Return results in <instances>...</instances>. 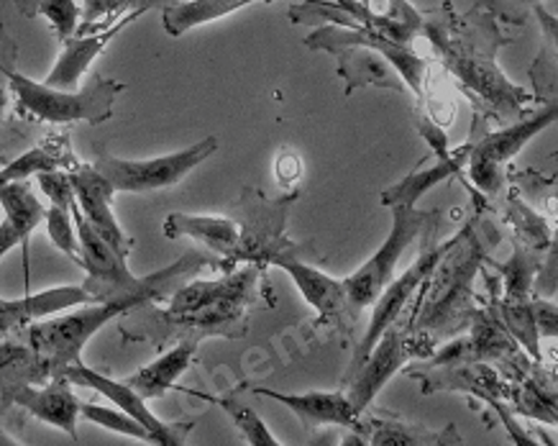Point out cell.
<instances>
[{
    "instance_id": "603a6c76",
    "label": "cell",
    "mask_w": 558,
    "mask_h": 446,
    "mask_svg": "<svg viewBox=\"0 0 558 446\" xmlns=\"http://www.w3.org/2000/svg\"><path fill=\"white\" fill-rule=\"evenodd\" d=\"M356 431L364 436H372V444L385 446H436V444H461L457 429L449 426L446 431H430L423 426H410V423L392 419H359Z\"/></svg>"
},
{
    "instance_id": "74e56055",
    "label": "cell",
    "mask_w": 558,
    "mask_h": 446,
    "mask_svg": "<svg viewBox=\"0 0 558 446\" xmlns=\"http://www.w3.org/2000/svg\"><path fill=\"white\" fill-rule=\"evenodd\" d=\"M21 244V233L13 229V224L9 221V218H3V221H0V260L5 257V254H9L13 246H19Z\"/></svg>"
},
{
    "instance_id": "4fadbf2b",
    "label": "cell",
    "mask_w": 558,
    "mask_h": 446,
    "mask_svg": "<svg viewBox=\"0 0 558 446\" xmlns=\"http://www.w3.org/2000/svg\"><path fill=\"white\" fill-rule=\"evenodd\" d=\"M167 3H172V0H144L142 5H136L134 11H129L126 16L116 21V24H110L108 28H102V32L75 34L70 36V39H64L60 60H57L44 83L51 87H64V91H75L85 72L90 70V64L106 52L108 44L113 41L123 28L134 24L136 19H142L144 13H149L151 9H159V5L165 9Z\"/></svg>"
},
{
    "instance_id": "cb8c5ba5",
    "label": "cell",
    "mask_w": 558,
    "mask_h": 446,
    "mask_svg": "<svg viewBox=\"0 0 558 446\" xmlns=\"http://www.w3.org/2000/svg\"><path fill=\"white\" fill-rule=\"evenodd\" d=\"M0 206L5 210V218L13 224V229L21 233V250H24V265H26V285H28V239L36 226L44 221L47 208L41 206L39 197L28 188L26 180H11L0 182Z\"/></svg>"
},
{
    "instance_id": "d6a6232c",
    "label": "cell",
    "mask_w": 558,
    "mask_h": 446,
    "mask_svg": "<svg viewBox=\"0 0 558 446\" xmlns=\"http://www.w3.org/2000/svg\"><path fill=\"white\" fill-rule=\"evenodd\" d=\"M510 218H512V224H515V229L523 231L527 244H533L535 252L543 250V244H546V239H548V229H546V224H543L541 216H535L531 208L523 206V203L510 201Z\"/></svg>"
},
{
    "instance_id": "9c48e42d",
    "label": "cell",
    "mask_w": 558,
    "mask_h": 446,
    "mask_svg": "<svg viewBox=\"0 0 558 446\" xmlns=\"http://www.w3.org/2000/svg\"><path fill=\"white\" fill-rule=\"evenodd\" d=\"M433 347H436V341L425 339L423 334L402 332L398 324L389 326L387 332L379 336L377 343H374V349L364 360L362 367H359L354 372V377L349 379L351 390L347 395L351 400V408H354L359 415H364V411L372 406V400L377 398L381 387L405 367L410 357H428L433 354Z\"/></svg>"
},
{
    "instance_id": "ac0fdd59",
    "label": "cell",
    "mask_w": 558,
    "mask_h": 446,
    "mask_svg": "<svg viewBox=\"0 0 558 446\" xmlns=\"http://www.w3.org/2000/svg\"><path fill=\"white\" fill-rule=\"evenodd\" d=\"M256 393L267 395V398L277 400L279 406L290 408L292 413L298 415L300 423L305 429L315 426H349L356 429V423L362 415H359L354 408H351V400L347 393H303V395H290V393H277L269 390V387H256Z\"/></svg>"
},
{
    "instance_id": "3957f363",
    "label": "cell",
    "mask_w": 558,
    "mask_h": 446,
    "mask_svg": "<svg viewBox=\"0 0 558 446\" xmlns=\"http://www.w3.org/2000/svg\"><path fill=\"white\" fill-rule=\"evenodd\" d=\"M256 269L246 267L220 280H187L167 298L165 311H151L159 339L178 334L180 339L205 336H246V305L254 301Z\"/></svg>"
},
{
    "instance_id": "8992f818",
    "label": "cell",
    "mask_w": 558,
    "mask_h": 446,
    "mask_svg": "<svg viewBox=\"0 0 558 446\" xmlns=\"http://www.w3.org/2000/svg\"><path fill=\"white\" fill-rule=\"evenodd\" d=\"M440 224L438 210H417L415 206H392V229L387 239L381 241L379 252L372 260H366L354 275L343 277V290L351 311L369 309L377 301L385 285L395 277L398 262L402 254L421 233L430 231L433 226Z\"/></svg>"
},
{
    "instance_id": "9a60e30c",
    "label": "cell",
    "mask_w": 558,
    "mask_h": 446,
    "mask_svg": "<svg viewBox=\"0 0 558 446\" xmlns=\"http://www.w3.org/2000/svg\"><path fill=\"white\" fill-rule=\"evenodd\" d=\"M3 395V400L24 408L49 426L60 429L72 442H77V421H80V400L72 393V383L68 377H51L41 385H13Z\"/></svg>"
},
{
    "instance_id": "e0dca14e",
    "label": "cell",
    "mask_w": 558,
    "mask_h": 446,
    "mask_svg": "<svg viewBox=\"0 0 558 446\" xmlns=\"http://www.w3.org/2000/svg\"><path fill=\"white\" fill-rule=\"evenodd\" d=\"M85 303H95V298L83 285H64V288L34 292V296L16 298V301L0 298V336H11L34 321L49 318L51 313L77 309Z\"/></svg>"
},
{
    "instance_id": "f1b7e54d",
    "label": "cell",
    "mask_w": 558,
    "mask_h": 446,
    "mask_svg": "<svg viewBox=\"0 0 558 446\" xmlns=\"http://www.w3.org/2000/svg\"><path fill=\"white\" fill-rule=\"evenodd\" d=\"M80 419L98 423V426L108 429V431H116V434H123V436L138 438V442L154 444V436L149 434V431H146L136 419H131L129 413H123L121 408H102V406H95V403H80Z\"/></svg>"
},
{
    "instance_id": "277c9868",
    "label": "cell",
    "mask_w": 558,
    "mask_h": 446,
    "mask_svg": "<svg viewBox=\"0 0 558 446\" xmlns=\"http://www.w3.org/2000/svg\"><path fill=\"white\" fill-rule=\"evenodd\" d=\"M9 80V93L16 98V111L26 119L44 123H106L113 116L116 98L126 91L119 80L95 77L83 91H64V87H51L47 83L21 75L16 64L5 70Z\"/></svg>"
},
{
    "instance_id": "d6986e66",
    "label": "cell",
    "mask_w": 558,
    "mask_h": 446,
    "mask_svg": "<svg viewBox=\"0 0 558 446\" xmlns=\"http://www.w3.org/2000/svg\"><path fill=\"white\" fill-rule=\"evenodd\" d=\"M165 237L182 239L190 237L208 246L210 254L236 262L241 246V226L226 216H190V214H170L165 218Z\"/></svg>"
},
{
    "instance_id": "30bf717a",
    "label": "cell",
    "mask_w": 558,
    "mask_h": 446,
    "mask_svg": "<svg viewBox=\"0 0 558 446\" xmlns=\"http://www.w3.org/2000/svg\"><path fill=\"white\" fill-rule=\"evenodd\" d=\"M556 100H550L546 108H541L531 119L505 123V129L484 134L474 146H469L466 159L474 185L482 188L487 195L499 193V188H502V172H499V167L515 157L531 138L543 134L556 121Z\"/></svg>"
},
{
    "instance_id": "2e32d148",
    "label": "cell",
    "mask_w": 558,
    "mask_h": 446,
    "mask_svg": "<svg viewBox=\"0 0 558 446\" xmlns=\"http://www.w3.org/2000/svg\"><path fill=\"white\" fill-rule=\"evenodd\" d=\"M267 262L290 275V280L298 285L300 296H303L305 301L320 313L323 321H333V324H339L343 313L351 311L343 282L336 280V277L320 273V269L305 265V262H300L298 257H292V254H284V252L271 254Z\"/></svg>"
},
{
    "instance_id": "ba28073f",
    "label": "cell",
    "mask_w": 558,
    "mask_h": 446,
    "mask_svg": "<svg viewBox=\"0 0 558 446\" xmlns=\"http://www.w3.org/2000/svg\"><path fill=\"white\" fill-rule=\"evenodd\" d=\"M410 377H415L421 383V390L425 395L436 390H461L472 393L474 398H482L489 408H495L502 419L505 429L510 431L512 438L518 444H533L525 436L523 429L515 426L505 400H510L512 385L505 383V377H499V372L492 364L484 362H449V364H428V367H415L410 370Z\"/></svg>"
},
{
    "instance_id": "836d02e7",
    "label": "cell",
    "mask_w": 558,
    "mask_h": 446,
    "mask_svg": "<svg viewBox=\"0 0 558 446\" xmlns=\"http://www.w3.org/2000/svg\"><path fill=\"white\" fill-rule=\"evenodd\" d=\"M16 41L11 39L3 24H0V121H3L5 108H9V80H5V70L16 64Z\"/></svg>"
},
{
    "instance_id": "8fae6325",
    "label": "cell",
    "mask_w": 558,
    "mask_h": 446,
    "mask_svg": "<svg viewBox=\"0 0 558 446\" xmlns=\"http://www.w3.org/2000/svg\"><path fill=\"white\" fill-rule=\"evenodd\" d=\"M444 250H446V241L428 246V250H425L421 257H417L413 265H410L405 273L398 277V280L392 277V280L385 285V290L379 292L377 301L372 303L374 311H372L369 326H366V334L362 336V341L356 343V352H354V357H351L347 383L354 377V372L362 367L366 357H369L379 336L385 334L389 326L398 324V321L402 318V313L413 305L415 292L423 288L425 280H428V275L433 273V267H436V262L440 254H444Z\"/></svg>"
},
{
    "instance_id": "44dd1931",
    "label": "cell",
    "mask_w": 558,
    "mask_h": 446,
    "mask_svg": "<svg viewBox=\"0 0 558 446\" xmlns=\"http://www.w3.org/2000/svg\"><path fill=\"white\" fill-rule=\"evenodd\" d=\"M275 0H172L161 9V24L170 36H182L190 28L220 21L248 5H269Z\"/></svg>"
},
{
    "instance_id": "5b68a950",
    "label": "cell",
    "mask_w": 558,
    "mask_h": 446,
    "mask_svg": "<svg viewBox=\"0 0 558 446\" xmlns=\"http://www.w3.org/2000/svg\"><path fill=\"white\" fill-rule=\"evenodd\" d=\"M131 311H134V305L126 301H95L85 303L83 309L68 313V316H49L34 321V324L24 326L16 334L44 362L49 377H62V370L72 362H80L85 343L90 341L102 326Z\"/></svg>"
},
{
    "instance_id": "7a4b0ae2",
    "label": "cell",
    "mask_w": 558,
    "mask_h": 446,
    "mask_svg": "<svg viewBox=\"0 0 558 446\" xmlns=\"http://www.w3.org/2000/svg\"><path fill=\"white\" fill-rule=\"evenodd\" d=\"M425 34H428L440 62L459 77L476 106L482 104L484 113L499 123L523 119L533 95L510 83L497 68L495 55L502 39L487 13L480 11V5L453 24L451 21H433L425 26Z\"/></svg>"
},
{
    "instance_id": "e575fe53",
    "label": "cell",
    "mask_w": 558,
    "mask_h": 446,
    "mask_svg": "<svg viewBox=\"0 0 558 446\" xmlns=\"http://www.w3.org/2000/svg\"><path fill=\"white\" fill-rule=\"evenodd\" d=\"M417 134H421L425 142H428L433 155H436L440 162H451V159L459 157V155H451V152H449V142H446L444 129H440L436 121H430V119H425V116H421V119H417Z\"/></svg>"
},
{
    "instance_id": "f546056e",
    "label": "cell",
    "mask_w": 558,
    "mask_h": 446,
    "mask_svg": "<svg viewBox=\"0 0 558 446\" xmlns=\"http://www.w3.org/2000/svg\"><path fill=\"white\" fill-rule=\"evenodd\" d=\"M210 400H213V403H218L226 413L231 415V421L236 423V429L246 436V444H252V446H279V438H275V434H271V431L267 429V423H264L259 415L252 411V408L239 403L236 398H213V395H210Z\"/></svg>"
},
{
    "instance_id": "d590c367",
    "label": "cell",
    "mask_w": 558,
    "mask_h": 446,
    "mask_svg": "<svg viewBox=\"0 0 558 446\" xmlns=\"http://www.w3.org/2000/svg\"><path fill=\"white\" fill-rule=\"evenodd\" d=\"M275 172H277L279 182L292 185V182H298L300 174H303V159H300L295 152H282V155L277 157Z\"/></svg>"
},
{
    "instance_id": "ffe728a7",
    "label": "cell",
    "mask_w": 558,
    "mask_h": 446,
    "mask_svg": "<svg viewBox=\"0 0 558 446\" xmlns=\"http://www.w3.org/2000/svg\"><path fill=\"white\" fill-rule=\"evenodd\" d=\"M197 339H180L170 352H165L159 360H154L151 364H146L138 372H134L129 379H123L129 387L142 395L144 400H154L167 395L174 387V383L185 375V370L193 362V357L197 352Z\"/></svg>"
},
{
    "instance_id": "7c38bea8",
    "label": "cell",
    "mask_w": 558,
    "mask_h": 446,
    "mask_svg": "<svg viewBox=\"0 0 558 446\" xmlns=\"http://www.w3.org/2000/svg\"><path fill=\"white\" fill-rule=\"evenodd\" d=\"M62 377H68L72 385L90 387V390L100 393L102 398H108L116 408H121L123 413H129L131 419H136L138 423H142V426L154 436V444H159V446L185 444L190 426H172V423L159 421L157 415L149 411V406H146V400L142 398V395H138L134 387H129L126 383H119V379L100 375V372L85 367L83 362L68 364V367L62 370Z\"/></svg>"
},
{
    "instance_id": "ab89813d",
    "label": "cell",
    "mask_w": 558,
    "mask_h": 446,
    "mask_svg": "<svg viewBox=\"0 0 558 446\" xmlns=\"http://www.w3.org/2000/svg\"><path fill=\"white\" fill-rule=\"evenodd\" d=\"M508 3L510 5H518V9H520V5H523V9H535V5H538L541 0H508Z\"/></svg>"
},
{
    "instance_id": "60d3db41",
    "label": "cell",
    "mask_w": 558,
    "mask_h": 446,
    "mask_svg": "<svg viewBox=\"0 0 558 446\" xmlns=\"http://www.w3.org/2000/svg\"><path fill=\"white\" fill-rule=\"evenodd\" d=\"M372 3V0H366V5H369Z\"/></svg>"
},
{
    "instance_id": "6da1fadb",
    "label": "cell",
    "mask_w": 558,
    "mask_h": 446,
    "mask_svg": "<svg viewBox=\"0 0 558 446\" xmlns=\"http://www.w3.org/2000/svg\"><path fill=\"white\" fill-rule=\"evenodd\" d=\"M499 241L502 233L487 214H476L464 229L446 239L444 254L421 288L423 301L413 309L410 332L430 341L464 332L476 313L474 280Z\"/></svg>"
},
{
    "instance_id": "1f68e13d",
    "label": "cell",
    "mask_w": 558,
    "mask_h": 446,
    "mask_svg": "<svg viewBox=\"0 0 558 446\" xmlns=\"http://www.w3.org/2000/svg\"><path fill=\"white\" fill-rule=\"evenodd\" d=\"M44 221H47L49 239L54 241L57 250L68 254L70 260L80 262V244H77L75 221H72V210L62 208V206H54V203H51L47 216H44Z\"/></svg>"
},
{
    "instance_id": "83f0119b",
    "label": "cell",
    "mask_w": 558,
    "mask_h": 446,
    "mask_svg": "<svg viewBox=\"0 0 558 446\" xmlns=\"http://www.w3.org/2000/svg\"><path fill=\"white\" fill-rule=\"evenodd\" d=\"M142 3L144 0H83V5H80V26L75 34L102 32V28L116 24V21Z\"/></svg>"
},
{
    "instance_id": "8d00e7d4",
    "label": "cell",
    "mask_w": 558,
    "mask_h": 446,
    "mask_svg": "<svg viewBox=\"0 0 558 446\" xmlns=\"http://www.w3.org/2000/svg\"><path fill=\"white\" fill-rule=\"evenodd\" d=\"M535 326H538L541 336H556V305L550 301H533Z\"/></svg>"
},
{
    "instance_id": "484cf974",
    "label": "cell",
    "mask_w": 558,
    "mask_h": 446,
    "mask_svg": "<svg viewBox=\"0 0 558 446\" xmlns=\"http://www.w3.org/2000/svg\"><path fill=\"white\" fill-rule=\"evenodd\" d=\"M497 318L502 321V326L508 328V334L515 339L520 347L525 349L527 357L533 362H541V334L538 326H535V313H533V301H499L495 305Z\"/></svg>"
},
{
    "instance_id": "4dcf8cb0",
    "label": "cell",
    "mask_w": 558,
    "mask_h": 446,
    "mask_svg": "<svg viewBox=\"0 0 558 446\" xmlns=\"http://www.w3.org/2000/svg\"><path fill=\"white\" fill-rule=\"evenodd\" d=\"M34 16H44L54 28L57 39L64 41L75 36L80 26V5L75 0H39L34 9Z\"/></svg>"
},
{
    "instance_id": "d4e9b609",
    "label": "cell",
    "mask_w": 558,
    "mask_h": 446,
    "mask_svg": "<svg viewBox=\"0 0 558 446\" xmlns=\"http://www.w3.org/2000/svg\"><path fill=\"white\" fill-rule=\"evenodd\" d=\"M469 157V144L464 146V152L457 159H451V162H440L436 167H430V170H421V172H410L408 178H402L398 185L381 190V197L379 203L381 206L392 208V206H415L421 197L428 193L438 185V182L449 180L451 174H459L461 167H464V159Z\"/></svg>"
},
{
    "instance_id": "4316f807",
    "label": "cell",
    "mask_w": 558,
    "mask_h": 446,
    "mask_svg": "<svg viewBox=\"0 0 558 446\" xmlns=\"http://www.w3.org/2000/svg\"><path fill=\"white\" fill-rule=\"evenodd\" d=\"M541 257L533 250L515 244L512 257L499 265V275H502L505 285V301H531V290L535 282V275L541 269Z\"/></svg>"
},
{
    "instance_id": "f35d334b",
    "label": "cell",
    "mask_w": 558,
    "mask_h": 446,
    "mask_svg": "<svg viewBox=\"0 0 558 446\" xmlns=\"http://www.w3.org/2000/svg\"><path fill=\"white\" fill-rule=\"evenodd\" d=\"M36 3H39V0H16L19 11L24 13L26 19H34V9H36Z\"/></svg>"
},
{
    "instance_id": "52a82bcc",
    "label": "cell",
    "mask_w": 558,
    "mask_h": 446,
    "mask_svg": "<svg viewBox=\"0 0 558 446\" xmlns=\"http://www.w3.org/2000/svg\"><path fill=\"white\" fill-rule=\"evenodd\" d=\"M216 152L218 138L208 136L203 142L187 146V149L154 159H121L102 152L93 167L116 190H123V193H154V190L178 185L180 180H185L197 165H203Z\"/></svg>"
},
{
    "instance_id": "7402d4cb",
    "label": "cell",
    "mask_w": 558,
    "mask_h": 446,
    "mask_svg": "<svg viewBox=\"0 0 558 446\" xmlns=\"http://www.w3.org/2000/svg\"><path fill=\"white\" fill-rule=\"evenodd\" d=\"M510 400L515 403V411L527 415V419H538L548 426H554L558 408H556V375L541 367L535 362L523 377L515 379L510 390Z\"/></svg>"
},
{
    "instance_id": "5bb4252c",
    "label": "cell",
    "mask_w": 558,
    "mask_h": 446,
    "mask_svg": "<svg viewBox=\"0 0 558 446\" xmlns=\"http://www.w3.org/2000/svg\"><path fill=\"white\" fill-rule=\"evenodd\" d=\"M72 193H75V203L80 214L85 216V221L100 233L102 239L119 250L123 257H129L134 239L126 237V231L121 229V224L113 216V195L116 188L95 170L93 165H77L75 170H70Z\"/></svg>"
}]
</instances>
